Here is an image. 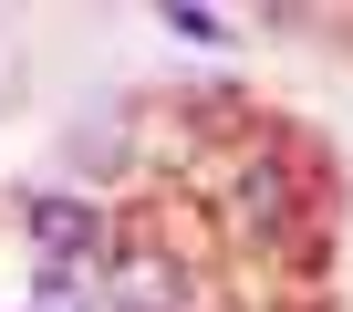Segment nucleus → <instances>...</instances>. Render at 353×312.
Here are the masks:
<instances>
[{
	"label": "nucleus",
	"mask_w": 353,
	"mask_h": 312,
	"mask_svg": "<svg viewBox=\"0 0 353 312\" xmlns=\"http://www.w3.org/2000/svg\"><path fill=\"white\" fill-rule=\"evenodd\" d=\"M229 219H239L260 250H301V240H312V219H301V198H291V167H270V156H250V167L229 177Z\"/></svg>",
	"instance_id": "f257e3e1"
},
{
	"label": "nucleus",
	"mask_w": 353,
	"mask_h": 312,
	"mask_svg": "<svg viewBox=\"0 0 353 312\" xmlns=\"http://www.w3.org/2000/svg\"><path fill=\"white\" fill-rule=\"evenodd\" d=\"M21 229H32V250H42L52 271H73V260L104 250V208H94V198H32Z\"/></svg>",
	"instance_id": "f03ea898"
},
{
	"label": "nucleus",
	"mask_w": 353,
	"mask_h": 312,
	"mask_svg": "<svg viewBox=\"0 0 353 312\" xmlns=\"http://www.w3.org/2000/svg\"><path fill=\"white\" fill-rule=\"evenodd\" d=\"M104 312H176V260L166 250H125L104 281Z\"/></svg>",
	"instance_id": "7ed1b4c3"
},
{
	"label": "nucleus",
	"mask_w": 353,
	"mask_h": 312,
	"mask_svg": "<svg viewBox=\"0 0 353 312\" xmlns=\"http://www.w3.org/2000/svg\"><path fill=\"white\" fill-rule=\"evenodd\" d=\"M32 312H94V291H73V281H52V291H42Z\"/></svg>",
	"instance_id": "20e7f679"
}]
</instances>
